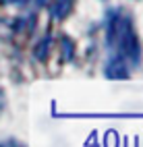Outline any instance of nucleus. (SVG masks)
I'll list each match as a JSON object with an SVG mask.
<instances>
[{
    "mask_svg": "<svg viewBox=\"0 0 143 147\" xmlns=\"http://www.w3.org/2000/svg\"><path fill=\"white\" fill-rule=\"evenodd\" d=\"M114 40L118 42V50L120 54L129 56V60L139 62V42H137V33L133 31L131 19H122V21H112L110 23V33H108V44H112Z\"/></svg>",
    "mask_w": 143,
    "mask_h": 147,
    "instance_id": "f257e3e1",
    "label": "nucleus"
},
{
    "mask_svg": "<svg viewBox=\"0 0 143 147\" xmlns=\"http://www.w3.org/2000/svg\"><path fill=\"white\" fill-rule=\"evenodd\" d=\"M106 75L110 77V79H127V77H129L125 64H122L120 60H112L108 64V68H106Z\"/></svg>",
    "mask_w": 143,
    "mask_h": 147,
    "instance_id": "f03ea898",
    "label": "nucleus"
},
{
    "mask_svg": "<svg viewBox=\"0 0 143 147\" xmlns=\"http://www.w3.org/2000/svg\"><path fill=\"white\" fill-rule=\"evenodd\" d=\"M71 8H73V0H56L52 6V15L56 19H64L71 13Z\"/></svg>",
    "mask_w": 143,
    "mask_h": 147,
    "instance_id": "7ed1b4c3",
    "label": "nucleus"
},
{
    "mask_svg": "<svg viewBox=\"0 0 143 147\" xmlns=\"http://www.w3.org/2000/svg\"><path fill=\"white\" fill-rule=\"evenodd\" d=\"M50 44H52V40H50V35H48V37H44V40L35 46L33 54H35L37 60H46V58H48V50H50Z\"/></svg>",
    "mask_w": 143,
    "mask_h": 147,
    "instance_id": "20e7f679",
    "label": "nucleus"
},
{
    "mask_svg": "<svg viewBox=\"0 0 143 147\" xmlns=\"http://www.w3.org/2000/svg\"><path fill=\"white\" fill-rule=\"evenodd\" d=\"M62 58L64 60H71L73 58V42H69V37L62 40Z\"/></svg>",
    "mask_w": 143,
    "mask_h": 147,
    "instance_id": "39448f33",
    "label": "nucleus"
},
{
    "mask_svg": "<svg viewBox=\"0 0 143 147\" xmlns=\"http://www.w3.org/2000/svg\"><path fill=\"white\" fill-rule=\"evenodd\" d=\"M13 2H21L23 4V2H27V0H13Z\"/></svg>",
    "mask_w": 143,
    "mask_h": 147,
    "instance_id": "423d86ee",
    "label": "nucleus"
},
{
    "mask_svg": "<svg viewBox=\"0 0 143 147\" xmlns=\"http://www.w3.org/2000/svg\"><path fill=\"white\" fill-rule=\"evenodd\" d=\"M42 2H44V0H40V4H42Z\"/></svg>",
    "mask_w": 143,
    "mask_h": 147,
    "instance_id": "0eeeda50",
    "label": "nucleus"
}]
</instances>
